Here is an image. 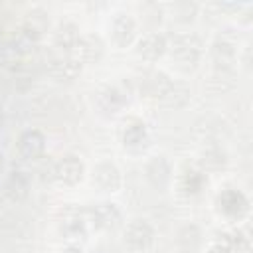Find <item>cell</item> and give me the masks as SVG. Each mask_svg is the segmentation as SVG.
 <instances>
[{"instance_id":"24","label":"cell","mask_w":253,"mask_h":253,"mask_svg":"<svg viewBox=\"0 0 253 253\" xmlns=\"http://www.w3.org/2000/svg\"><path fill=\"white\" fill-rule=\"evenodd\" d=\"M61 253H85L81 247H77V245H67L65 249H61Z\"/></svg>"},{"instance_id":"22","label":"cell","mask_w":253,"mask_h":253,"mask_svg":"<svg viewBox=\"0 0 253 253\" xmlns=\"http://www.w3.org/2000/svg\"><path fill=\"white\" fill-rule=\"evenodd\" d=\"M211 53H213V61L217 65H229L235 59V47H233V43L227 42V40H223V38H217L213 42Z\"/></svg>"},{"instance_id":"4","label":"cell","mask_w":253,"mask_h":253,"mask_svg":"<svg viewBox=\"0 0 253 253\" xmlns=\"http://www.w3.org/2000/svg\"><path fill=\"white\" fill-rule=\"evenodd\" d=\"M156 239V231L154 227L146 221V219H132L126 223L125 233H123V241L126 245V249H130L132 253H144L154 245Z\"/></svg>"},{"instance_id":"18","label":"cell","mask_w":253,"mask_h":253,"mask_svg":"<svg viewBox=\"0 0 253 253\" xmlns=\"http://www.w3.org/2000/svg\"><path fill=\"white\" fill-rule=\"evenodd\" d=\"M79 38V28L73 22H61L53 32V45L57 47L59 53H75Z\"/></svg>"},{"instance_id":"26","label":"cell","mask_w":253,"mask_h":253,"mask_svg":"<svg viewBox=\"0 0 253 253\" xmlns=\"http://www.w3.org/2000/svg\"><path fill=\"white\" fill-rule=\"evenodd\" d=\"M2 168H4V154L0 152V174H2Z\"/></svg>"},{"instance_id":"11","label":"cell","mask_w":253,"mask_h":253,"mask_svg":"<svg viewBox=\"0 0 253 253\" xmlns=\"http://www.w3.org/2000/svg\"><path fill=\"white\" fill-rule=\"evenodd\" d=\"M144 178L156 190H166L172 182V164L166 156L156 154L144 164Z\"/></svg>"},{"instance_id":"13","label":"cell","mask_w":253,"mask_h":253,"mask_svg":"<svg viewBox=\"0 0 253 253\" xmlns=\"http://www.w3.org/2000/svg\"><path fill=\"white\" fill-rule=\"evenodd\" d=\"M136 38V20L126 14V12H119L115 14L113 22H111V40L117 47H128Z\"/></svg>"},{"instance_id":"15","label":"cell","mask_w":253,"mask_h":253,"mask_svg":"<svg viewBox=\"0 0 253 253\" xmlns=\"http://www.w3.org/2000/svg\"><path fill=\"white\" fill-rule=\"evenodd\" d=\"M32 190V178L26 170L22 168H14L8 172V176L4 178V196L10 202H22L28 198Z\"/></svg>"},{"instance_id":"7","label":"cell","mask_w":253,"mask_h":253,"mask_svg":"<svg viewBox=\"0 0 253 253\" xmlns=\"http://www.w3.org/2000/svg\"><path fill=\"white\" fill-rule=\"evenodd\" d=\"M126 103H128V97L121 85H105L95 95V105L99 113L105 117H113L121 113L126 107Z\"/></svg>"},{"instance_id":"16","label":"cell","mask_w":253,"mask_h":253,"mask_svg":"<svg viewBox=\"0 0 253 253\" xmlns=\"http://www.w3.org/2000/svg\"><path fill=\"white\" fill-rule=\"evenodd\" d=\"M105 55V42L99 34H83L75 47V57L81 63H97Z\"/></svg>"},{"instance_id":"17","label":"cell","mask_w":253,"mask_h":253,"mask_svg":"<svg viewBox=\"0 0 253 253\" xmlns=\"http://www.w3.org/2000/svg\"><path fill=\"white\" fill-rule=\"evenodd\" d=\"M146 140H148V128L142 119L132 117V119L125 121L123 128H121V142L125 148L138 150L146 144Z\"/></svg>"},{"instance_id":"21","label":"cell","mask_w":253,"mask_h":253,"mask_svg":"<svg viewBox=\"0 0 253 253\" xmlns=\"http://www.w3.org/2000/svg\"><path fill=\"white\" fill-rule=\"evenodd\" d=\"M178 245L184 253H196L202 245V231L198 225L188 223L178 231Z\"/></svg>"},{"instance_id":"1","label":"cell","mask_w":253,"mask_h":253,"mask_svg":"<svg viewBox=\"0 0 253 253\" xmlns=\"http://www.w3.org/2000/svg\"><path fill=\"white\" fill-rule=\"evenodd\" d=\"M144 91L148 97L160 101L166 107H182L188 101L190 91L186 89L184 83H176L170 75L164 71H152L144 79Z\"/></svg>"},{"instance_id":"19","label":"cell","mask_w":253,"mask_h":253,"mask_svg":"<svg viewBox=\"0 0 253 253\" xmlns=\"http://www.w3.org/2000/svg\"><path fill=\"white\" fill-rule=\"evenodd\" d=\"M208 178H206V172H202L200 168H186L182 174H180V180H178V188H180V194L184 196H198L204 186H206Z\"/></svg>"},{"instance_id":"25","label":"cell","mask_w":253,"mask_h":253,"mask_svg":"<svg viewBox=\"0 0 253 253\" xmlns=\"http://www.w3.org/2000/svg\"><path fill=\"white\" fill-rule=\"evenodd\" d=\"M4 125H6V111H4V105L0 103V130L4 128Z\"/></svg>"},{"instance_id":"14","label":"cell","mask_w":253,"mask_h":253,"mask_svg":"<svg viewBox=\"0 0 253 253\" xmlns=\"http://www.w3.org/2000/svg\"><path fill=\"white\" fill-rule=\"evenodd\" d=\"M59 231L69 237H81L87 231V219H85V211L83 208H77L73 204H69L65 210H61V217H59Z\"/></svg>"},{"instance_id":"20","label":"cell","mask_w":253,"mask_h":253,"mask_svg":"<svg viewBox=\"0 0 253 253\" xmlns=\"http://www.w3.org/2000/svg\"><path fill=\"white\" fill-rule=\"evenodd\" d=\"M243 241H245V237H243V233L239 229L233 231V233H223L221 237H217L210 245L208 253H239Z\"/></svg>"},{"instance_id":"8","label":"cell","mask_w":253,"mask_h":253,"mask_svg":"<svg viewBox=\"0 0 253 253\" xmlns=\"http://www.w3.org/2000/svg\"><path fill=\"white\" fill-rule=\"evenodd\" d=\"M45 134L40 128H26L16 140V152L22 160H38L45 152Z\"/></svg>"},{"instance_id":"10","label":"cell","mask_w":253,"mask_h":253,"mask_svg":"<svg viewBox=\"0 0 253 253\" xmlns=\"http://www.w3.org/2000/svg\"><path fill=\"white\" fill-rule=\"evenodd\" d=\"M81 61L75 53H55L47 59V73L57 81H71L81 73Z\"/></svg>"},{"instance_id":"9","label":"cell","mask_w":253,"mask_h":253,"mask_svg":"<svg viewBox=\"0 0 253 253\" xmlns=\"http://www.w3.org/2000/svg\"><path fill=\"white\" fill-rule=\"evenodd\" d=\"M166 49H168L166 38H164L160 32H154V30L142 34V36L138 38V42H136V47H134L136 55H138L142 61H146V63L158 61V59L166 53Z\"/></svg>"},{"instance_id":"2","label":"cell","mask_w":253,"mask_h":253,"mask_svg":"<svg viewBox=\"0 0 253 253\" xmlns=\"http://www.w3.org/2000/svg\"><path fill=\"white\" fill-rule=\"evenodd\" d=\"M87 225L95 231H115L123 223V213L113 202H99L83 208Z\"/></svg>"},{"instance_id":"23","label":"cell","mask_w":253,"mask_h":253,"mask_svg":"<svg viewBox=\"0 0 253 253\" xmlns=\"http://www.w3.org/2000/svg\"><path fill=\"white\" fill-rule=\"evenodd\" d=\"M225 164V152L219 148H210L206 152H202L200 158V170L208 172V170H219Z\"/></svg>"},{"instance_id":"3","label":"cell","mask_w":253,"mask_h":253,"mask_svg":"<svg viewBox=\"0 0 253 253\" xmlns=\"http://www.w3.org/2000/svg\"><path fill=\"white\" fill-rule=\"evenodd\" d=\"M215 211L229 221H239L249 213V200L237 188H223L215 196Z\"/></svg>"},{"instance_id":"12","label":"cell","mask_w":253,"mask_h":253,"mask_svg":"<svg viewBox=\"0 0 253 253\" xmlns=\"http://www.w3.org/2000/svg\"><path fill=\"white\" fill-rule=\"evenodd\" d=\"M91 180H93V186H97L101 192H117L123 184V176H121L119 166L115 162H109V160L95 164Z\"/></svg>"},{"instance_id":"6","label":"cell","mask_w":253,"mask_h":253,"mask_svg":"<svg viewBox=\"0 0 253 253\" xmlns=\"http://www.w3.org/2000/svg\"><path fill=\"white\" fill-rule=\"evenodd\" d=\"M85 176V164L77 154H63L53 164V180L59 186H77Z\"/></svg>"},{"instance_id":"5","label":"cell","mask_w":253,"mask_h":253,"mask_svg":"<svg viewBox=\"0 0 253 253\" xmlns=\"http://www.w3.org/2000/svg\"><path fill=\"white\" fill-rule=\"evenodd\" d=\"M170 47V53L172 57L178 59V63L186 69H192L196 67V63L200 61V55H202V42L194 36V34H182V36H176L172 45Z\"/></svg>"}]
</instances>
